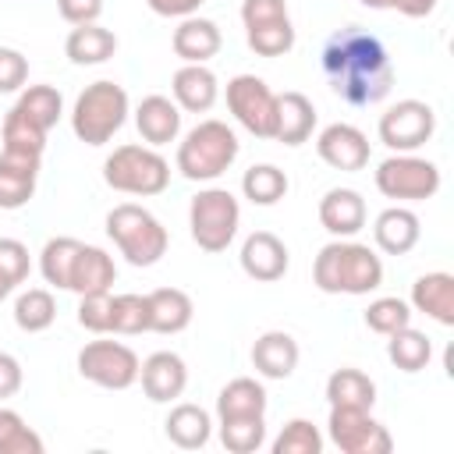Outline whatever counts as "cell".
I'll use <instances>...</instances> for the list:
<instances>
[{"mask_svg":"<svg viewBox=\"0 0 454 454\" xmlns=\"http://www.w3.org/2000/svg\"><path fill=\"white\" fill-rule=\"evenodd\" d=\"M323 74H326L330 89L351 106L380 103L390 96V85H394V67H390L387 46L355 25L340 28L326 39Z\"/></svg>","mask_w":454,"mask_h":454,"instance_id":"1","label":"cell"},{"mask_svg":"<svg viewBox=\"0 0 454 454\" xmlns=\"http://www.w3.org/2000/svg\"><path fill=\"white\" fill-rule=\"evenodd\" d=\"M312 284L323 294H369L383 284V259L351 238H333L312 262Z\"/></svg>","mask_w":454,"mask_h":454,"instance_id":"2","label":"cell"},{"mask_svg":"<svg viewBox=\"0 0 454 454\" xmlns=\"http://www.w3.org/2000/svg\"><path fill=\"white\" fill-rule=\"evenodd\" d=\"M128 121V92L124 85L99 78L85 85L71 106V131L85 145H106Z\"/></svg>","mask_w":454,"mask_h":454,"instance_id":"3","label":"cell"},{"mask_svg":"<svg viewBox=\"0 0 454 454\" xmlns=\"http://www.w3.org/2000/svg\"><path fill=\"white\" fill-rule=\"evenodd\" d=\"M106 234L131 266H156L170 245L167 227L145 206L135 202H117L106 213Z\"/></svg>","mask_w":454,"mask_h":454,"instance_id":"4","label":"cell"},{"mask_svg":"<svg viewBox=\"0 0 454 454\" xmlns=\"http://www.w3.org/2000/svg\"><path fill=\"white\" fill-rule=\"evenodd\" d=\"M234 160H238V135L216 117L199 121L177 145V170L188 181H216Z\"/></svg>","mask_w":454,"mask_h":454,"instance_id":"5","label":"cell"},{"mask_svg":"<svg viewBox=\"0 0 454 454\" xmlns=\"http://www.w3.org/2000/svg\"><path fill=\"white\" fill-rule=\"evenodd\" d=\"M103 181L114 188V192H124V195H160L167 192L170 184V163L153 149V145H138V142H128V145H117L106 163H103Z\"/></svg>","mask_w":454,"mask_h":454,"instance_id":"6","label":"cell"},{"mask_svg":"<svg viewBox=\"0 0 454 454\" xmlns=\"http://www.w3.org/2000/svg\"><path fill=\"white\" fill-rule=\"evenodd\" d=\"M241 223V206L227 188H202L192 206H188V227H192V241L202 252H223Z\"/></svg>","mask_w":454,"mask_h":454,"instance_id":"7","label":"cell"},{"mask_svg":"<svg viewBox=\"0 0 454 454\" xmlns=\"http://www.w3.org/2000/svg\"><path fill=\"white\" fill-rule=\"evenodd\" d=\"M376 188L397 202H422L440 192V167L415 153H394L376 167Z\"/></svg>","mask_w":454,"mask_h":454,"instance_id":"8","label":"cell"},{"mask_svg":"<svg viewBox=\"0 0 454 454\" xmlns=\"http://www.w3.org/2000/svg\"><path fill=\"white\" fill-rule=\"evenodd\" d=\"M138 355L121 340H89L78 351V376L103 390H128L138 383Z\"/></svg>","mask_w":454,"mask_h":454,"instance_id":"9","label":"cell"},{"mask_svg":"<svg viewBox=\"0 0 454 454\" xmlns=\"http://www.w3.org/2000/svg\"><path fill=\"white\" fill-rule=\"evenodd\" d=\"M227 110L234 121L255 135V138H273L277 124V92L259 78V74H234L227 82Z\"/></svg>","mask_w":454,"mask_h":454,"instance_id":"10","label":"cell"},{"mask_svg":"<svg viewBox=\"0 0 454 454\" xmlns=\"http://www.w3.org/2000/svg\"><path fill=\"white\" fill-rule=\"evenodd\" d=\"M380 142L394 153H415L422 149L436 131V114L422 99H397L380 114Z\"/></svg>","mask_w":454,"mask_h":454,"instance_id":"11","label":"cell"},{"mask_svg":"<svg viewBox=\"0 0 454 454\" xmlns=\"http://www.w3.org/2000/svg\"><path fill=\"white\" fill-rule=\"evenodd\" d=\"M326 436L344 454H387L394 447L383 422H376L365 408H330Z\"/></svg>","mask_w":454,"mask_h":454,"instance_id":"12","label":"cell"},{"mask_svg":"<svg viewBox=\"0 0 454 454\" xmlns=\"http://www.w3.org/2000/svg\"><path fill=\"white\" fill-rule=\"evenodd\" d=\"M316 153H319V160L326 167L344 170V174H355V170H362L369 163V138H365L362 128L337 121V124H326L319 131Z\"/></svg>","mask_w":454,"mask_h":454,"instance_id":"13","label":"cell"},{"mask_svg":"<svg viewBox=\"0 0 454 454\" xmlns=\"http://www.w3.org/2000/svg\"><path fill=\"white\" fill-rule=\"evenodd\" d=\"M138 380H142V394L156 404H170L184 394L188 387V365L177 351H153L142 365H138Z\"/></svg>","mask_w":454,"mask_h":454,"instance_id":"14","label":"cell"},{"mask_svg":"<svg viewBox=\"0 0 454 454\" xmlns=\"http://www.w3.org/2000/svg\"><path fill=\"white\" fill-rule=\"evenodd\" d=\"M241 270L245 277L259 280V284H273L287 273L291 266V255H287V245L273 234V231H252L241 245Z\"/></svg>","mask_w":454,"mask_h":454,"instance_id":"15","label":"cell"},{"mask_svg":"<svg viewBox=\"0 0 454 454\" xmlns=\"http://www.w3.org/2000/svg\"><path fill=\"white\" fill-rule=\"evenodd\" d=\"M174 103L188 114H209L220 99V82L206 64H181L170 78Z\"/></svg>","mask_w":454,"mask_h":454,"instance_id":"16","label":"cell"},{"mask_svg":"<svg viewBox=\"0 0 454 454\" xmlns=\"http://www.w3.org/2000/svg\"><path fill=\"white\" fill-rule=\"evenodd\" d=\"M43 156H21V153H0V209H21L35 195Z\"/></svg>","mask_w":454,"mask_h":454,"instance_id":"17","label":"cell"},{"mask_svg":"<svg viewBox=\"0 0 454 454\" xmlns=\"http://www.w3.org/2000/svg\"><path fill=\"white\" fill-rule=\"evenodd\" d=\"M319 223L333 238H355L365 227V199L355 188H330L319 199Z\"/></svg>","mask_w":454,"mask_h":454,"instance_id":"18","label":"cell"},{"mask_svg":"<svg viewBox=\"0 0 454 454\" xmlns=\"http://www.w3.org/2000/svg\"><path fill=\"white\" fill-rule=\"evenodd\" d=\"M298 358H301L298 340L287 330H266L252 344V365L266 380H287L298 369Z\"/></svg>","mask_w":454,"mask_h":454,"instance_id":"19","label":"cell"},{"mask_svg":"<svg viewBox=\"0 0 454 454\" xmlns=\"http://www.w3.org/2000/svg\"><path fill=\"white\" fill-rule=\"evenodd\" d=\"M135 128L145 138V145H167L181 135V106L167 96H145L135 106Z\"/></svg>","mask_w":454,"mask_h":454,"instance_id":"20","label":"cell"},{"mask_svg":"<svg viewBox=\"0 0 454 454\" xmlns=\"http://www.w3.org/2000/svg\"><path fill=\"white\" fill-rule=\"evenodd\" d=\"M220 43H223V35H220L216 21L199 18V14L181 18V25H177L174 35H170V46H174V53H177L184 64H206L209 57L220 53Z\"/></svg>","mask_w":454,"mask_h":454,"instance_id":"21","label":"cell"},{"mask_svg":"<svg viewBox=\"0 0 454 454\" xmlns=\"http://www.w3.org/2000/svg\"><path fill=\"white\" fill-rule=\"evenodd\" d=\"M316 128V106L305 92H280L277 96V124H273V142L284 145H301L312 138Z\"/></svg>","mask_w":454,"mask_h":454,"instance_id":"22","label":"cell"},{"mask_svg":"<svg viewBox=\"0 0 454 454\" xmlns=\"http://www.w3.org/2000/svg\"><path fill=\"white\" fill-rule=\"evenodd\" d=\"M372 238H376V248L380 252H387V255H408L419 245V238H422V223H419V216L411 209L390 206V209H383L376 216Z\"/></svg>","mask_w":454,"mask_h":454,"instance_id":"23","label":"cell"},{"mask_svg":"<svg viewBox=\"0 0 454 454\" xmlns=\"http://www.w3.org/2000/svg\"><path fill=\"white\" fill-rule=\"evenodd\" d=\"M411 309L426 312L440 326H454V277L443 270L422 273L411 284Z\"/></svg>","mask_w":454,"mask_h":454,"instance_id":"24","label":"cell"},{"mask_svg":"<svg viewBox=\"0 0 454 454\" xmlns=\"http://www.w3.org/2000/svg\"><path fill=\"white\" fill-rule=\"evenodd\" d=\"M145 309H149V330L153 333H181L188 330L195 305L181 287H156L145 294Z\"/></svg>","mask_w":454,"mask_h":454,"instance_id":"25","label":"cell"},{"mask_svg":"<svg viewBox=\"0 0 454 454\" xmlns=\"http://www.w3.org/2000/svg\"><path fill=\"white\" fill-rule=\"evenodd\" d=\"M64 53L71 64L78 67H92V64H106L117 53V35L110 28H103L99 21L89 25H74L64 39Z\"/></svg>","mask_w":454,"mask_h":454,"instance_id":"26","label":"cell"},{"mask_svg":"<svg viewBox=\"0 0 454 454\" xmlns=\"http://www.w3.org/2000/svg\"><path fill=\"white\" fill-rule=\"evenodd\" d=\"M163 429H167V440H170L174 447H181V450H199V447H206L209 436H213V419H209L206 408L184 401V404H174V408H170Z\"/></svg>","mask_w":454,"mask_h":454,"instance_id":"27","label":"cell"},{"mask_svg":"<svg viewBox=\"0 0 454 454\" xmlns=\"http://www.w3.org/2000/svg\"><path fill=\"white\" fill-rule=\"evenodd\" d=\"M117 280V266H114V255H106L103 248L96 245H82L78 259H74V270H71V287L74 294H92V291H110Z\"/></svg>","mask_w":454,"mask_h":454,"instance_id":"28","label":"cell"},{"mask_svg":"<svg viewBox=\"0 0 454 454\" xmlns=\"http://www.w3.org/2000/svg\"><path fill=\"white\" fill-rule=\"evenodd\" d=\"M326 401L330 408H365L372 411L376 404V383L362 372V369H333L330 380H326Z\"/></svg>","mask_w":454,"mask_h":454,"instance_id":"29","label":"cell"},{"mask_svg":"<svg viewBox=\"0 0 454 454\" xmlns=\"http://www.w3.org/2000/svg\"><path fill=\"white\" fill-rule=\"evenodd\" d=\"M234 415H266V390L259 380L238 376L216 394V419H234Z\"/></svg>","mask_w":454,"mask_h":454,"instance_id":"30","label":"cell"},{"mask_svg":"<svg viewBox=\"0 0 454 454\" xmlns=\"http://www.w3.org/2000/svg\"><path fill=\"white\" fill-rule=\"evenodd\" d=\"M387 358H390L401 372H419V369H426L429 358H433V340H429L422 330L401 326V330L387 333Z\"/></svg>","mask_w":454,"mask_h":454,"instance_id":"31","label":"cell"},{"mask_svg":"<svg viewBox=\"0 0 454 454\" xmlns=\"http://www.w3.org/2000/svg\"><path fill=\"white\" fill-rule=\"evenodd\" d=\"M287 188H291L287 174L273 163H255L241 174V192L252 206H277L287 195Z\"/></svg>","mask_w":454,"mask_h":454,"instance_id":"32","label":"cell"},{"mask_svg":"<svg viewBox=\"0 0 454 454\" xmlns=\"http://www.w3.org/2000/svg\"><path fill=\"white\" fill-rule=\"evenodd\" d=\"M82 252V241L78 238H50L39 252V273L46 284L67 291L71 287V270H74V259Z\"/></svg>","mask_w":454,"mask_h":454,"instance_id":"33","label":"cell"},{"mask_svg":"<svg viewBox=\"0 0 454 454\" xmlns=\"http://www.w3.org/2000/svg\"><path fill=\"white\" fill-rule=\"evenodd\" d=\"M57 319V301L46 287H28L14 298V323L25 333H43Z\"/></svg>","mask_w":454,"mask_h":454,"instance_id":"34","label":"cell"},{"mask_svg":"<svg viewBox=\"0 0 454 454\" xmlns=\"http://www.w3.org/2000/svg\"><path fill=\"white\" fill-rule=\"evenodd\" d=\"M11 110H18L21 117H28L35 128L50 131L60 121V114H64V99H60V92L53 85H28Z\"/></svg>","mask_w":454,"mask_h":454,"instance_id":"35","label":"cell"},{"mask_svg":"<svg viewBox=\"0 0 454 454\" xmlns=\"http://www.w3.org/2000/svg\"><path fill=\"white\" fill-rule=\"evenodd\" d=\"M220 443L231 454H255L266 443V415H234L220 419Z\"/></svg>","mask_w":454,"mask_h":454,"instance_id":"36","label":"cell"},{"mask_svg":"<svg viewBox=\"0 0 454 454\" xmlns=\"http://www.w3.org/2000/svg\"><path fill=\"white\" fill-rule=\"evenodd\" d=\"M0 138L7 153H21V156H43L46 149V131L35 128L28 117H21L18 110H7L0 121Z\"/></svg>","mask_w":454,"mask_h":454,"instance_id":"37","label":"cell"},{"mask_svg":"<svg viewBox=\"0 0 454 454\" xmlns=\"http://www.w3.org/2000/svg\"><path fill=\"white\" fill-rule=\"evenodd\" d=\"M245 39H248V50L259 57H284L294 46V25H291V18L252 25V28H245Z\"/></svg>","mask_w":454,"mask_h":454,"instance_id":"38","label":"cell"},{"mask_svg":"<svg viewBox=\"0 0 454 454\" xmlns=\"http://www.w3.org/2000/svg\"><path fill=\"white\" fill-rule=\"evenodd\" d=\"M0 454H43V436L14 408H0Z\"/></svg>","mask_w":454,"mask_h":454,"instance_id":"39","label":"cell"},{"mask_svg":"<svg viewBox=\"0 0 454 454\" xmlns=\"http://www.w3.org/2000/svg\"><path fill=\"white\" fill-rule=\"evenodd\" d=\"M149 330V309L145 294H110V333H145Z\"/></svg>","mask_w":454,"mask_h":454,"instance_id":"40","label":"cell"},{"mask_svg":"<svg viewBox=\"0 0 454 454\" xmlns=\"http://www.w3.org/2000/svg\"><path fill=\"white\" fill-rule=\"evenodd\" d=\"M28 270H32L28 248L18 238H0V301L7 294H14L18 284H25Z\"/></svg>","mask_w":454,"mask_h":454,"instance_id":"41","label":"cell"},{"mask_svg":"<svg viewBox=\"0 0 454 454\" xmlns=\"http://www.w3.org/2000/svg\"><path fill=\"white\" fill-rule=\"evenodd\" d=\"M319 450H323V433L309 419H291L273 440V454H319Z\"/></svg>","mask_w":454,"mask_h":454,"instance_id":"42","label":"cell"},{"mask_svg":"<svg viewBox=\"0 0 454 454\" xmlns=\"http://www.w3.org/2000/svg\"><path fill=\"white\" fill-rule=\"evenodd\" d=\"M365 326L380 337H387L401 326H411V305L401 301V298H376L365 309Z\"/></svg>","mask_w":454,"mask_h":454,"instance_id":"43","label":"cell"},{"mask_svg":"<svg viewBox=\"0 0 454 454\" xmlns=\"http://www.w3.org/2000/svg\"><path fill=\"white\" fill-rule=\"evenodd\" d=\"M78 326L89 333H110V291L78 294Z\"/></svg>","mask_w":454,"mask_h":454,"instance_id":"44","label":"cell"},{"mask_svg":"<svg viewBox=\"0 0 454 454\" xmlns=\"http://www.w3.org/2000/svg\"><path fill=\"white\" fill-rule=\"evenodd\" d=\"M28 82V57L14 46H0V96L18 92Z\"/></svg>","mask_w":454,"mask_h":454,"instance_id":"45","label":"cell"},{"mask_svg":"<svg viewBox=\"0 0 454 454\" xmlns=\"http://www.w3.org/2000/svg\"><path fill=\"white\" fill-rule=\"evenodd\" d=\"M280 18H291L284 0H245V4H241V21H245V28L266 25V21H280Z\"/></svg>","mask_w":454,"mask_h":454,"instance_id":"46","label":"cell"},{"mask_svg":"<svg viewBox=\"0 0 454 454\" xmlns=\"http://www.w3.org/2000/svg\"><path fill=\"white\" fill-rule=\"evenodd\" d=\"M57 11L67 25H89V21H99L103 0H57Z\"/></svg>","mask_w":454,"mask_h":454,"instance_id":"47","label":"cell"},{"mask_svg":"<svg viewBox=\"0 0 454 454\" xmlns=\"http://www.w3.org/2000/svg\"><path fill=\"white\" fill-rule=\"evenodd\" d=\"M25 383V372H21V362L11 355V351H0V401L14 397Z\"/></svg>","mask_w":454,"mask_h":454,"instance_id":"48","label":"cell"},{"mask_svg":"<svg viewBox=\"0 0 454 454\" xmlns=\"http://www.w3.org/2000/svg\"><path fill=\"white\" fill-rule=\"evenodd\" d=\"M145 4H149V11L160 14V18H188V14H195L206 0H145Z\"/></svg>","mask_w":454,"mask_h":454,"instance_id":"49","label":"cell"},{"mask_svg":"<svg viewBox=\"0 0 454 454\" xmlns=\"http://www.w3.org/2000/svg\"><path fill=\"white\" fill-rule=\"evenodd\" d=\"M390 7H394V11H401L404 18H426V14H433L436 0H394Z\"/></svg>","mask_w":454,"mask_h":454,"instance_id":"50","label":"cell"},{"mask_svg":"<svg viewBox=\"0 0 454 454\" xmlns=\"http://www.w3.org/2000/svg\"><path fill=\"white\" fill-rule=\"evenodd\" d=\"M358 4H365V7H372V11H387L394 0H358Z\"/></svg>","mask_w":454,"mask_h":454,"instance_id":"51","label":"cell"}]
</instances>
